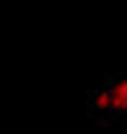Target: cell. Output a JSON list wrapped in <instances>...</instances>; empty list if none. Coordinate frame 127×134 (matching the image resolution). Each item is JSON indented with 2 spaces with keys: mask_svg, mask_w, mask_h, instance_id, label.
Instances as JSON below:
<instances>
[{
  "mask_svg": "<svg viewBox=\"0 0 127 134\" xmlns=\"http://www.w3.org/2000/svg\"><path fill=\"white\" fill-rule=\"evenodd\" d=\"M102 90H104L106 102H109L111 122L113 120H127V74L106 79Z\"/></svg>",
  "mask_w": 127,
  "mask_h": 134,
  "instance_id": "obj_1",
  "label": "cell"
}]
</instances>
